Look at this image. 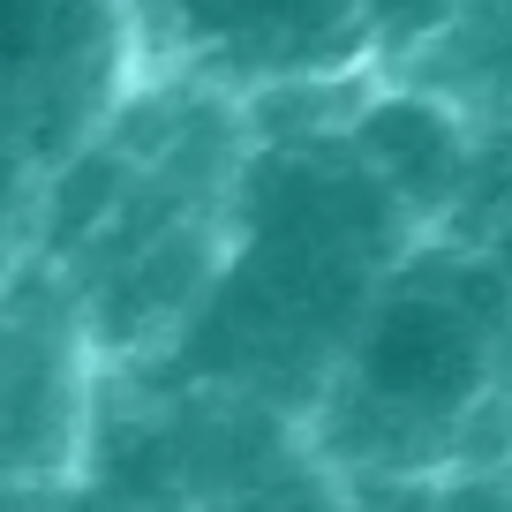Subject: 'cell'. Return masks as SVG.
Masks as SVG:
<instances>
[{"instance_id":"cell-1","label":"cell","mask_w":512,"mask_h":512,"mask_svg":"<svg viewBox=\"0 0 512 512\" xmlns=\"http://www.w3.org/2000/svg\"><path fill=\"white\" fill-rule=\"evenodd\" d=\"M512 369V287L490 256H407L369 287L324 377V460L430 467L475 430Z\"/></svg>"},{"instance_id":"cell-2","label":"cell","mask_w":512,"mask_h":512,"mask_svg":"<svg viewBox=\"0 0 512 512\" xmlns=\"http://www.w3.org/2000/svg\"><path fill=\"white\" fill-rule=\"evenodd\" d=\"M136 68L128 0H0V151L16 166L83 159Z\"/></svg>"},{"instance_id":"cell-3","label":"cell","mask_w":512,"mask_h":512,"mask_svg":"<svg viewBox=\"0 0 512 512\" xmlns=\"http://www.w3.org/2000/svg\"><path fill=\"white\" fill-rule=\"evenodd\" d=\"M136 61L211 91H317L369 76L354 0H128Z\"/></svg>"},{"instance_id":"cell-4","label":"cell","mask_w":512,"mask_h":512,"mask_svg":"<svg viewBox=\"0 0 512 512\" xmlns=\"http://www.w3.org/2000/svg\"><path fill=\"white\" fill-rule=\"evenodd\" d=\"M347 151L407 226H437L467 189V121L430 91H369L347 121Z\"/></svg>"},{"instance_id":"cell-5","label":"cell","mask_w":512,"mask_h":512,"mask_svg":"<svg viewBox=\"0 0 512 512\" xmlns=\"http://www.w3.org/2000/svg\"><path fill=\"white\" fill-rule=\"evenodd\" d=\"M369 38V68H415L467 23V0H354Z\"/></svg>"},{"instance_id":"cell-6","label":"cell","mask_w":512,"mask_h":512,"mask_svg":"<svg viewBox=\"0 0 512 512\" xmlns=\"http://www.w3.org/2000/svg\"><path fill=\"white\" fill-rule=\"evenodd\" d=\"M211 512H347V497L324 490L317 475H294V482H256V490H226V497H211Z\"/></svg>"},{"instance_id":"cell-7","label":"cell","mask_w":512,"mask_h":512,"mask_svg":"<svg viewBox=\"0 0 512 512\" xmlns=\"http://www.w3.org/2000/svg\"><path fill=\"white\" fill-rule=\"evenodd\" d=\"M0 159H8V151H0Z\"/></svg>"}]
</instances>
